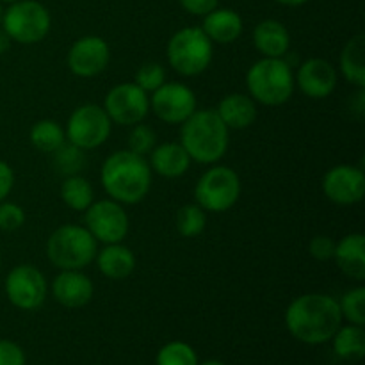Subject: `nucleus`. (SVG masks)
Wrapping results in <instances>:
<instances>
[{"label": "nucleus", "instance_id": "obj_3", "mask_svg": "<svg viewBox=\"0 0 365 365\" xmlns=\"http://www.w3.org/2000/svg\"><path fill=\"white\" fill-rule=\"evenodd\" d=\"M180 143L191 160L212 166L217 164L230 146V128L217 116L216 109H196L180 125Z\"/></svg>", "mask_w": 365, "mask_h": 365}, {"label": "nucleus", "instance_id": "obj_37", "mask_svg": "<svg viewBox=\"0 0 365 365\" xmlns=\"http://www.w3.org/2000/svg\"><path fill=\"white\" fill-rule=\"evenodd\" d=\"M184 11L195 16H205L210 11H214L220 4V0H178Z\"/></svg>", "mask_w": 365, "mask_h": 365}, {"label": "nucleus", "instance_id": "obj_24", "mask_svg": "<svg viewBox=\"0 0 365 365\" xmlns=\"http://www.w3.org/2000/svg\"><path fill=\"white\" fill-rule=\"evenodd\" d=\"M341 73L349 84L359 89L365 88V38L356 34L349 39L341 52Z\"/></svg>", "mask_w": 365, "mask_h": 365}, {"label": "nucleus", "instance_id": "obj_43", "mask_svg": "<svg viewBox=\"0 0 365 365\" xmlns=\"http://www.w3.org/2000/svg\"><path fill=\"white\" fill-rule=\"evenodd\" d=\"M0 2H2V4H13V2H16V0H0Z\"/></svg>", "mask_w": 365, "mask_h": 365}, {"label": "nucleus", "instance_id": "obj_38", "mask_svg": "<svg viewBox=\"0 0 365 365\" xmlns=\"http://www.w3.org/2000/svg\"><path fill=\"white\" fill-rule=\"evenodd\" d=\"M14 187V171L6 160H0V202L7 200Z\"/></svg>", "mask_w": 365, "mask_h": 365}, {"label": "nucleus", "instance_id": "obj_12", "mask_svg": "<svg viewBox=\"0 0 365 365\" xmlns=\"http://www.w3.org/2000/svg\"><path fill=\"white\" fill-rule=\"evenodd\" d=\"M102 107L113 123L132 127L148 116L150 96L135 82H123L107 93Z\"/></svg>", "mask_w": 365, "mask_h": 365}, {"label": "nucleus", "instance_id": "obj_32", "mask_svg": "<svg viewBox=\"0 0 365 365\" xmlns=\"http://www.w3.org/2000/svg\"><path fill=\"white\" fill-rule=\"evenodd\" d=\"M135 84L146 93H153L166 82V70L160 63H145L135 71Z\"/></svg>", "mask_w": 365, "mask_h": 365}, {"label": "nucleus", "instance_id": "obj_16", "mask_svg": "<svg viewBox=\"0 0 365 365\" xmlns=\"http://www.w3.org/2000/svg\"><path fill=\"white\" fill-rule=\"evenodd\" d=\"M337 70L334 64L321 57H312L299 64L294 84L299 91L312 100L328 98L337 88Z\"/></svg>", "mask_w": 365, "mask_h": 365}, {"label": "nucleus", "instance_id": "obj_5", "mask_svg": "<svg viewBox=\"0 0 365 365\" xmlns=\"http://www.w3.org/2000/svg\"><path fill=\"white\" fill-rule=\"evenodd\" d=\"M46 259L59 271L84 269L95 262L98 242L81 225H61L50 234L46 241Z\"/></svg>", "mask_w": 365, "mask_h": 365}, {"label": "nucleus", "instance_id": "obj_22", "mask_svg": "<svg viewBox=\"0 0 365 365\" xmlns=\"http://www.w3.org/2000/svg\"><path fill=\"white\" fill-rule=\"evenodd\" d=\"M253 45L262 57H285L291 48V34L278 20H262L253 29Z\"/></svg>", "mask_w": 365, "mask_h": 365}, {"label": "nucleus", "instance_id": "obj_1", "mask_svg": "<svg viewBox=\"0 0 365 365\" xmlns=\"http://www.w3.org/2000/svg\"><path fill=\"white\" fill-rule=\"evenodd\" d=\"M285 327L289 334L303 344L317 346L330 342L342 327L339 302L321 292L298 296L285 310Z\"/></svg>", "mask_w": 365, "mask_h": 365}, {"label": "nucleus", "instance_id": "obj_30", "mask_svg": "<svg viewBox=\"0 0 365 365\" xmlns=\"http://www.w3.org/2000/svg\"><path fill=\"white\" fill-rule=\"evenodd\" d=\"M339 309H341L342 319L349 324L364 327L365 324V287L359 285L342 294L339 299Z\"/></svg>", "mask_w": 365, "mask_h": 365}, {"label": "nucleus", "instance_id": "obj_44", "mask_svg": "<svg viewBox=\"0 0 365 365\" xmlns=\"http://www.w3.org/2000/svg\"><path fill=\"white\" fill-rule=\"evenodd\" d=\"M0 269H2V257H0Z\"/></svg>", "mask_w": 365, "mask_h": 365}, {"label": "nucleus", "instance_id": "obj_6", "mask_svg": "<svg viewBox=\"0 0 365 365\" xmlns=\"http://www.w3.org/2000/svg\"><path fill=\"white\" fill-rule=\"evenodd\" d=\"M170 66L182 77H198L210 66L214 43L202 27H184L175 32L166 46Z\"/></svg>", "mask_w": 365, "mask_h": 365}, {"label": "nucleus", "instance_id": "obj_41", "mask_svg": "<svg viewBox=\"0 0 365 365\" xmlns=\"http://www.w3.org/2000/svg\"><path fill=\"white\" fill-rule=\"evenodd\" d=\"M198 365H225V364L220 362V360H207V362L198 364Z\"/></svg>", "mask_w": 365, "mask_h": 365}, {"label": "nucleus", "instance_id": "obj_36", "mask_svg": "<svg viewBox=\"0 0 365 365\" xmlns=\"http://www.w3.org/2000/svg\"><path fill=\"white\" fill-rule=\"evenodd\" d=\"M25 353L16 342L0 339V365H25Z\"/></svg>", "mask_w": 365, "mask_h": 365}, {"label": "nucleus", "instance_id": "obj_28", "mask_svg": "<svg viewBox=\"0 0 365 365\" xmlns=\"http://www.w3.org/2000/svg\"><path fill=\"white\" fill-rule=\"evenodd\" d=\"M177 230L182 237L195 239L207 228V212L198 203H187L177 212Z\"/></svg>", "mask_w": 365, "mask_h": 365}, {"label": "nucleus", "instance_id": "obj_17", "mask_svg": "<svg viewBox=\"0 0 365 365\" xmlns=\"http://www.w3.org/2000/svg\"><path fill=\"white\" fill-rule=\"evenodd\" d=\"M52 294L64 309H82L95 296V285L82 269H64L53 278Z\"/></svg>", "mask_w": 365, "mask_h": 365}, {"label": "nucleus", "instance_id": "obj_4", "mask_svg": "<svg viewBox=\"0 0 365 365\" xmlns=\"http://www.w3.org/2000/svg\"><path fill=\"white\" fill-rule=\"evenodd\" d=\"M294 73L285 57H262L246 71V89L257 103L284 106L294 95Z\"/></svg>", "mask_w": 365, "mask_h": 365}, {"label": "nucleus", "instance_id": "obj_20", "mask_svg": "<svg viewBox=\"0 0 365 365\" xmlns=\"http://www.w3.org/2000/svg\"><path fill=\"white\" fill-rule=\"evenodd\" d=\"M334 260L339 269L356 282L365 280V237L360 232L348 234L335 242Z\"/></svg>", "mask_w": 365, "mask_h": 365}, {"label": "nucleus", "instance_id": "obj_2", "mask_svg": "<svg viewBox=\"0 0 365 365\" xmlns=\"http://www.w3.org/2000/svg\"><path fill=\"white\" fill-rule=\"evenodd\" d=\"M100 182L110 200L121 205H135L152 189V170L146 157L130 150H118L103 160Z\"/></svg>", "mask_w": 365, "mask_h": 365}, {"label": "nucleus", "instance_id": "obj_31", "mask_svg": "<svg viewBox=\"0 0 365 365\" xmlns=\"http://www.w3.org/2000/svg\"><path fill=\"white\" fill-rule=\"evenodd\" d=\"M155 365H198V355L187 342L173 341L159 349Z\"/></svg>", "mask_w": 365, "mask_h": 365}, {"label": "nucleus", "instance_id": "obj_10", "mask_svg": "<svg viewBox=\"0 0 365 365\" xmlns=\"http://www.w3.org/2000/svg\"><path fill=\"white\" fill-rule=\"evenodd\" d=\"M4 291L11 305L25 312H32L41 309L45 303L48 294V282L36 266L20 264L7 273Z\"/></svg>", "mask_w": 365, "mask_h": 365}, {"label": "nucleus", "instance_id": "obj_14", "mask_svg": "<svg viewBox=\"0 0 365 365\" xmlns=\"http://www.w3.org/2000/svg\"><path fill=\"white\" fill-rule=\"evenodd\" d=\"M110 61L109 43L100 36H82L73 45L66 56L68 68L75 77L93 78L106 71Z\"/></svg>", "mask_w": 365, "mask_h": 365}, {"label": "nucleus", "instance_id": "obj_42", "mask_svg": "<svg viewBox=\"0 0 365 365\" xmlns=\"http://www.w3.org/2000/svg\"><path fill=\"white\" fill-rule=\"evenodd\" d=\"M2 14H4V7H2V2H0V21H2Z\"/></svg>", "mask_w": 365, "mask_h": 365}, {"label": "nucleus", "instance_id": "obj_21", "mask_svg": "<svg viewBox=\"0 0 365 365\" xmlns=\"http://www.w3.org/2000/svg\"><path fill=\"white\" fill-rule=\"evenodd\" d=\"M217 116L230 130H245L257 120V102L248 93H230L216 107Z\"/></svg>", "mask_w": 365, "mask_h": 365}, {"label": "nucleus", "instance_id": "obj_19", "mask_svg": "<svg viewBox=\"0 0 365 365\" xmlns=\"http://www.w3.org/2000/svg\"><path fill=\"white\" fill-rule=\"evenodd\" d=\"M242 29H245V24H242L241 14L228 7H216L203 16L202 31L212 43L230 45L241 38Z\"/></svg>", "mask_w": 365, "mask_h": 365}, {"label": "nucleus", "instance_id": "obj_13", "mask_svg": "<svg viewBox=\"0 0 365 365\" xmlns=\"http://www.w3.org/2000/svg\"><path fill=\"white\" fill-rule=\"evenodd\" d=\"M196 95L182 82H164L150 96V110L168 125H182L196 110Z\"/></svg>", "mask_w": 365, "mask_h": 365}, {"label": "nucleus", "instance_id": "obj_23", "mask_svg": "<svg viewBox=\"0 0 365 365\" xmlns=\"http://www.w3.org/2000/svg\"><path fill=\"white\" fill-rule=\"evenodd\" d=\"M100 273L109 280H125L135 269V255L123 242L106 245L95 257Z\"/></svg>", "mask_w": 365, "mask_h": 365}, {"label": "nucleus", "instance_id": "obj_25", "mask_svg": "<svg viewBox=\"0 0 365 365\" xmlns=\"http://www.w3.org/2000/svg\"><path fill=\"white\" fill-rule=\"evenodd\" d=\"M61 200L71 210L84 212L95 202V189H93L91 182L82 175L64 177V182L61 184Z\"/></svg>", "mask_w": 365, "mask_h": 365}, {"label": "nucleus", "instance_id": "obj_39", "mask_svg": "<svg viewBox=\"0 0 365 365\" xmlns=\"http://www.w3.org/2000/svg\"><path fill=\"white\" fill-rule=\"evenodd\" d=\"M11 38L6 34V31H4L2 27H0V56H4V53L7 52V50L11 48Z\"/></svg>", "mask_w": 365, "mask_h": 365}, {"label": "nucleus", "instance_id": "obj_26", "mask_svg": "<svg viewBox=\"0 0 365 365\" xmlns=\"http://www.w3.org/2000/svg\"><path fill=\"white\" fill-rule=\"evenodd\" d=\"M335 355L344 360H360L365 355V334L364 327L348 324L341 327L331 337Z\"/></svg>", "mask_w": 365, "mask_h": 365}, {"label": "nucleus", "instance_id": "obj_29", "mask_svg": "<svg viewBox=\"0 0 365 365\" xmlns=\"http://www.w3.org/2000/svg\"><path fill=\"white\" fill-rule=\"evenodd\" d=\"M53 155V166L63 177H71V175H81L86 168V152L77 148L71 143H64L61 148H57Z\"/></svg>", "mask_w": 365, "mask_h": 365}, {"label": "nucleus", "instance_id": "obj_8", "mask_svg": "<svg viewBox=\"0 0 365 365\" xmlns=\"http://www.w3.org/2000/svg\"><path fill=\"white\" fill-rule=\"evenodd\" d=\"M241 198V178L237 171L221 164H212L203 171L195 185V203L205 212L221 214L230 210Z\"/></svg>", "mask_w": 365, "mask_h": 365}, {"label": "nucleus", "instance_id": "obj_11", "mask_svg": "<svg viewBox=\"0 0 365 365\" xmlns=\"http://www.w3.org/2000/svg\"><path fill=\"white\" fill-rule=\"evenodd\" d=\"M84 223L96 242L114 245L123 242L130 230V220L121 203L114 200H95L84 210Z\"/></svg>", "mask_w": 365, "mask_h": 365}, {"label": "nucleus", "instance_id": "obj_15", "mask_svg": "<svg viewBox=\"0 0 365 365\" xmlns=\"http://www.w3.org/2000/svg\"><path fill=\"white\" fill-rule=\"evenodd\" d=\"M323 192L337 205H355L365 195L364 170L351 164H339L330 168L323 177Z\"/></svg>", "mask_w": 365, "mask_h": 365}, {"label": "nucleus", "instance_id": "obj_40", "mask_svg": "<svg viewBox=\"0 0 365 365\" xmlns=\"http://www.w3.org/2000/svg\"><path fill=\"white\" fill-rule=\"evenodd\" d=\"M274 2L282 4V6L298 7V6H303V4H307V2H309V0H274Z\"/></svg>", "mask_w": 365, "mask_h": 365}, {"label": "nucleus", "instance_id": "obj_35", "mask_svg": "<svg viewBox=\"0 0 365 365\" xmlns=\"http://www.w3.org/2000/svg\"><path fill=\"white\" fill-rule=\"evenodd\" d=\"M309 253L312 259L319 260V262L331 260L335 253V241L331 237H328V235H316L309 242Z\"/></svg>", "mask_w": 365, "mask_h": 365}, {"label": "nucleus", "instance_id": "obj_7", "mask_svg": "<svg viewBox=\"0 0 365 365\" xmlns=\"http://www.w3.org/2000/svg\"><path fill=\"white\" fill-rule=\"evenodd\" d=\"M0 25L11 41L20 45H36L48 36L52 16L38 0H16L4 9Z\"/></svg>", "mask_w": 365, "mask_h": 365}, {"label": "nucleus", "instance_id": "obj_27", "mask_svg": "<svg viewBox=\"0 0 365 365\" xmlns=\"http://www.w3.org/2000/svg\"><path fill=\"white\" fill-rule=\"evenodd\" d=\"M29 138H31L32 146L43 153H53L66 143V134H64L63 125L57 123L56 120L36 121L32 125Z\"/></svg>", "mask_w": 365, "mask_h": 365}, {"label": "nucleus", "instance_id": "obj_34", "mask_svg": "<svg viewBox=\"0 0 365 365\" xmlns=\"http://www.w3.org/2000/svg\"><path fill=\"white\" fill-rule=\"evenodd\" d=\"M25 225V210L14 202H0V230L14 232Z\"/></svg>", "mask_w": 365, "mask_h": 365}, {"label": "nucleus", "instance_id": "obj_33", "mask_svg": "<svg viewBox=\"0 0 365 365\" xmlns=\"http://www.w3.org/2000/svg\"><path fill=\"white\" fill-rule=\"evenodd\" d=\"M157 145V134L152 127L148 125H132V130L128 134V148L130 152L138 153V155L146 157Z\"/></svg>", "mask_w": 365, "mask_h": 365}, {"label": "nucleus", "instance_id": "obj_18", "mask_svg": "<svg viewBox=\"0 0 365 365\" xmlns=\"http://www.w3.org/2000/svg\"><path fill=\"white\" fill-rule=\"evenodd\" d=\"M150 170L164 178L184 177L191 168V157L180 143H163L148 153Z\"/></svg>", "mask_w": 365, "mask_h": 365}, {"label": "nucleus", "instance_id": "obj_9", "mask_svg": "<svg viewBox=\"0 0 365 365\" xmlns=\"http://www.w3.org/2000/svg\"><path fill=\"white\" fill-rule=\"evenodd\" d=\"M113 132V121L109 120L102 106L84 103L70 114L66 123V141L77 148L89 152L100 148Z\"/></svg>", "mask_w": 365, "mask_h": 365}]
</instances>
